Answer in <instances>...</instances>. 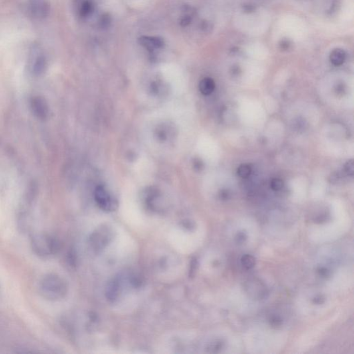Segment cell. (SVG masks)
Wrapping results in <instances>:
<instances>
[{
	"mask_svg": "<svg viewBox=\"0 0 354 354\" xmlns=\"http://www.w3.org/2000/svg\"><path fill=\"white\" fill-rule=\"evenodd\" d=\"M284 186V183L282 180L280 179H274L270 182V187L275 191H280Z\"/></svg>",
	"mask_w": 354,
	"mask_h": 354,
	"instance_id": "e0dca14e",
	"label": "cell"
},
{
	"mask_svg": "<svg viewBox=\"0 0 354 354\" xmlns=\"http://www.w3.org/2000/svg\"><path fill=\"white\" fill-rule=\"evenodd\" d=\"M215 88L214 80L211 78H205L199 83V90L201 94L207 96L213 93Z\"/></svg>",
	"mask_w": 354,
	"mask_h": 354,
	"instance_id": "8fae6325",
	"label": "cell"
},
{
	"mask_svg": "<svg viewBox=\"0 0 354 354\" xmlns=\"http://www.w3.org/2000/svg\"><path fill=\"white\" fill-rule=\"evenodd\" d=\"M31 247L35 256L41 259H49L58 252L60 244L52 235L39 233L31 237Z\"/></svg>",
	"mask_w": 354,
	"mask_h": 354,
	"instance_id": "7a4b0ae2",
	"label": "cell"
},
{
	"mask_svg": "<svg viewBox=\"0 0 354 354\" xmlns=\"http://www.w3.org/2000/svg\"><path fill=\"white\" fill-rule=\"evenodd\" d=\"M324 301V298H322V296L316 297V298H314V303L318 304H322V303H323Z\"/></svg>",
	"mask_w": 354,
	"mask_h": 354,
	"instance_id": "603a6c76",
	"label": "cell"
},
{
	"mask_svg": "<svg viewBox=\"0 0 354 354\" xmlns=\"http://www.w3.org/2000/svg\"><path fill=\"white\" fill-rule=\"evenodd\" d=\"M30 106L33 115L37 119L45 121L49 117V109L46 100L43 97L33 96L31 99Z\"/></svg>",
	"mask_w": 354,
	"mask_h": 354,
	"instance_id": "8992f818",
	"label": "cell"
},
{
	"mask_svg": "<svg viewBox=\"0 0 354 354\" xmlns=\"http://www.w3.org/2000/svg\"><path fill=\"white\" fill-rule=\"evenodd\" d=\"M26 12L31 18L35 20H43L49 16L50 5L47 0H28Z\"/></svg>",
	"mask_w": 354,
	"mask_h": 354,
	"instance_id": "3957f363",
	"label": "cell"
},
{
	"mask_svg": "<svg viewBox=\"0 0 354 354\" xmlns=\"http://www.w3.org/2000/svg\"><path fill=\"white\" fill-rule=\"evenodd\" d=\"M245 289L249 296L254 299H264L267 294L266 285L258 279H252L247 281Z\"/></svg>",
	"mask_w": 354,
	"mask_h": 354,
	"instance_id": "52a82bcc",
	"label": "cell"
},
{
	"mask_svg": "<svg viewBox=\"0 0 354 354\" xmlns=\"http://www.w3.org/2000/svg\"><path fill=\"white\" fill-rule=\"evenodd\" d=\"M191 21L192 17L191 15H184V16L181 19V20H180V25H181L182 27H187L188 25H189L190 24H191Z\"/></svg>",
	"mask_w": 354,
	"mask_h": 354,
	"instance_id": "ffe728a7",
	"label": "cell"
},
{
	"mask_svg": "<svg viewBox=\"0 0 354 354\" xmlns=\"http://www.w3.org/2000/svg\"><path fill=\"white\" fill-rule=\"evenodd\" d=\"M111 24H112V17L108 13L103 14L99 20V25L102 29H107V28L110 27Z\"/></svg>",
	"mask_w": 354,
	"mask_h": 354,
	"instance_id": "2e32d148",
	"label": "cell"
},
{
	"mask_svg": "<svg viewBox=\"0 0 354 354\" xmlns=\"http://www.w3.org/2000/svg\"><path fill=\"white\" fill-rule=\"evenodd\" d=\"M94 7L92 2L90 0H84L80 3L78 8V13L80 17L82 18L90 16L92 12L94 11Z\"/></svg>",
	"mask_w": 354,
	"mask_h": 354,
	"instance_id": "7c38bea8",
	"label": "cell"
},
{
	"mask_svg": "<svg viewBox=\"0 0 354 354\" xmlns=\"http://www.w3.org/2000/svg\"><path fill=\"white\" fill-rule=\"evenodd\" d=\"M246 235L244 233H239L237 235L236 239L237 242L238 243L244 242V241L246 240Z\"/></svg>",
	"mask_w": 354,
	"mask_h": 354,
	"instance_id": "7402d4cb",
	"label": "cell"
},
{
	"mask_svg": "<svg viewBox=\"0 0 354 354\" xmlns=\"http://www.w3.org/2000/svg\"><path fill=\"white\" fill-rule=\"evenodd\" d=\"M138 43L150 52L161 49L165 45L163 39L159 37L142 36L138 39Z\"/></svg>",
	"mask_w": 354,
	"mask_h": 354,
	"instance_id": "ba28073f",
	"label": "cell"
},
{
	"mask_svg": "<svg viewBox=\"0 0 354 354\" xmlns=\"http://www.w3.org/2000/svg\"><path fill=\"white\" fill-rule=\"evenodd\" d=\"M330 61L335 66L343 65L346 59L345 51L342 49H334L329 57Z\"/></svg>",
	"mask_w": 354,
	"mask_h": 354,
	"instance_id": "30bf717a",
	"label": "cell"
},
{
	"mask_svg": "<svg viewBox=\"0 0 354 354\" xmlns=\"http://www.w3.org/2000/svg\"><path fill=\"white\" fill-rule=\"evenodd\" d=\"M251 174V168L247 164H243V165L239 166L238 170H237V175L239 177L242 179H246Z\"/></svg>",
	"mask_w": 354,
	"mask_h": 354,
	"instance_id": "9a60e30c",
	"label": "cell"
},
{
	"mask_svg": "<svg viewBox=\"0 0 354 354\" xmlns=\"http://www.w3.org/2000/svg\"><path fill=\"white\" fill-rule=\"evenodd\" d=\"M270 325L274 327H278L281 326L282 324V320L278 316H273L270 319Z\"/></svg>",
	"mask_w": 354,
	"mask_h": 354,
	"instance_id": "d6986e66",
	"label": "cell"
},
{
	"mask_svg": "<svg viewBox=\"0 0 354 354\" xmlns=\"http://www.w3.org/2000/svg\"><path fill=\"white\" fill-rule=\"evenodd\" d=\"M109 237L110 236H109L108 229H105V230L102 229V230H100L99 232L94 234V236L92 239V244L94 245V248L96 250L102 248L104 245L108 242Z\"/></svg>",
	"mask_w": 354,
	"mask_h": 354,
	"instance_id": "9c48e42d",
	"label": "cell"
},
{
	"mask_svg": "<svg viewBox=\"0 0 354 354\" xmlns=\"http://www.w3.org/2000/svg\"><path fill=\"white\" fill-rule=\"evenodd\" d=\"M241 263L245 269L251 270L256 265V259L253 256L246 254L241 259Z\"/></svg>",
	"mask_w": 354,
	"mask_h": 354,
	"instance_id": "5bb4252c",
	"label": "cell"
},
{
	"mask_svg": "<svg viewBox=\"0 0 354 354\" xmlns=\"http://www.w3.org/2000/svg\"><path fill=\"white\" fill-rule=\"evenodd\" d=\"M173 132V130H171L170 127L163 124L157 130H156V135H157L158 139L161 141H166L171 138V136Z\"/></svg>",
	"mask_w": 354,
	"mask_h": 354,
	"instance_id": "4fadbf2b",
	"label": "cell"
},
{
	"mask_svg": "<svg viewBox=\"0 0 354 354\" xmlns=\"http://www.w3.org/2000/svg\"><path fill=\"white\" fill-rule=\"evenodd\" d=\"M47 69V59L37 47H33L31 51V69L35 76H41Z\"/></svg>",
	"mask_w": 354,
	"mask_h": 354,
	"instance_id": "277c9868",
	"label": "cell"
},
{
	"mask_svg": "<svg viewBox=\"0 0 354 354\" xmlns=\"http://www.w3.org/2000/svg\"><path fill=\"white\" fill-rule=\"evenodd\" d=\"M345 171L347 175L353 176L354 173L353 161L351 159L346 163L345 165Z\"/></svg>",
	"mask_w": 354,
	"mask_h": 354,
	"instance_id": "ac0fdd59",
	"label": "cell"
},
{
	"mask_svg": "<svg viewBox=\"0 0 354 354\" xmlns=\"http://www.w3.org/2000/svg\"><path fill=\"white\" fill-rule=\"evenodd\" d=\"M39 292L49 301H58L63 299L68 291L66 281L55 274L45 275L39 282Z\"/></svg>",
	"mask_w": 354,
	"mask_h": 354,
	"instance_id": "6da1fadb",
	"label": "cell"
},
{
	"mask_svg": "<svg viewBox=\"0 0 354 354\" xmlns=\"http://www.w3.org/2000/svg\"><path fill=\"white\" fill-rule=\"evenodd\" d=\"M318 274H319L320 276L324 277V278H327V277L329 276L330 272L325 267H320L318 270Z\"/></svg>",
	"mask_w": 354,
	"mask_h": 354,
	"instance_id": "44dd1931",
	"label": "cell"
},
{
	"mask_svg": "<svg viewBox=\"0 0 354 354\" xmlns=\"http://www.w3.org/2000/svg\"><path fill=\"white\" fill-rule=\"evenodd\" d=\"M95 199L99 206L104 211H113L117 207V201L102 185H99L96 188L95 191Z\"/></svg>",
	"mask_w": 354,
	"mask_h": 354,
	"instance_id": "5b68a950",
	"label": "cell"
}]
</instances>
